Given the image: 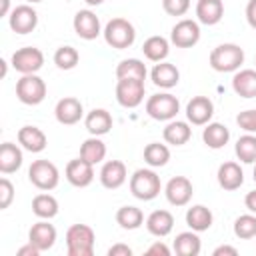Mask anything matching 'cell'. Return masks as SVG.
<instances>
[{"label":"cell","instance_id":"obj_1","mask_svg":"<svg viewBox=\"0 0 256 256\" xmlns=\"http://www.w3.org/2000/svg\"><path fill=\"white\" fill-rule=\"evenodd\" d=\"M210 66L216 72H236L244 64V50L238 44H218L210 52Z\"/></svg>","mask_w":256,"mask_h":256},{"label":"cell","instance_id":"obj_2","mask_svg":"<svg viewBox=\"0 0 256 256\" xmlns=\"http://www.w3.org/2000/svg\"><path fill=\"white\" fill-rule=\"evenodd\" d=\"M162 190V182L160 176L152 170V168H138L132 176H130V192L134 198L138 200H154Z\"/></svg>","mask_w":256,"mask_h":256},{"label":"cell","instance_id":"obj_3","mask_svg":"<svg viewBox=\"0 0 256 256\" xmlns=\"http://www.w3.org/2000/svg\"><path fill=\"white\" fill-rule=\"evenodd\" d=\"M96 234L88 224H72L66 230V250L68 256H92Z\"/></svg>","mask_w":256,"mask_h":256},{"label":"cell","instance_id":"obj_4","mask_svg":"<svg viewBox=\"0 0 256 256\" xmlns=\"http://www.w3.org/2000/svg\"><path fill=\"white\" fill-rule=\"evenodd\" d=\"M102 36L106 40L108 46L116 48V50H124V48H130L136 40V28L130 20L126 18H112L104 30H102Z\"/></svg>","mask_w":256,"mask_h":256},{"label":"cell","instance_id":"obj_5","mask_svg":"<svg viewBox=\"0 0 256 256\" xmlns=\"http://www.w3.org/2000/svg\"><path fill=\"white\" fill-rule=\"evenodd\" d=\"M180 112V102L174 94L170 92H160V94H152L146 100V114L152 120L158 122H170L176 118V114Z\"/></svg>","mask_w":256,"mask_h":256},{"label":"cell","instance_id":"obj_6","mask_svg":"<svg viewBox=\"0 0 256 256\" xmlns=\"http://www.w3.org/2000/svg\"><path fill=\"white\" fill-rule=\"evenodd\" d=\"M28 180L42 192H50L60 182V172L50 160H34L28 168Z\"/></svg>","mask_w":256,"mask_h":256},{"label":"cell","instance_id":"obj_7","mask_svg":"<svg viewBox=\"0 0 256 256\" xmlns=\"http://www.w3.org/2000/svg\"><path fill=\"white\" fill-rule=\"evenodd\" d=\"M16 98L26 106H36L46 98V82L38 74H22L16 80Z\"/></svg>","mask_w":256,"mask_h":256},{"label":"cell","instance_id":"obj_8","mask_svg":"<svg viewBox=\"0 0 256 256\" xmlns=\"http://www.w3.org/2000/svg\"><path fill=\"white\" fill-rule=\"evenodd\" d=\"M146 94L144 80L138 78H118L116 82V100L124 108H136L142 104Z\"/></svg>","mask_w":256,"mask_h":256},{"label":"cell","instance_id":"obj_9","mask_svg":"<svg viewBox=\"0 0 256 256\" xmlns=\"http://www.w3.org/2000/svg\"><path fill=\"white\" fill-rule=\"evenodd\" d=\"M200 40V24L192 18L178 20L170 30V42L176 48H192Z\"/></svg>","mask_w":256,"mask_h":256},{"label":"cell","instance_id":"obj_10","mask_svg":"<svg viewBox=\"0 0 256 256\" xmlns=\"http://www.w3.org/2000/svg\"><path fill=\"white\" fill-rule=\"evenodd\" d=\"M10 62H12V68L20 74H36L44 66V54L36 46H24L12 54Z\"/></svg>","mask_w":256,"mask_h":256},{"label":"cell","instance_id":"obj_11","mask_svg":"<svg viewBox=\"0 0 256 256\" xmlns=\"http://www.w3.org/2000/svg\"><path fill=\"white\" fill-rule=\"evenodd\" d=\"M8 24L16 34H28L38 26V12L30 4L14 6L8 14Z\"/></svg>","mask_w":256,"mask_h":256},{"label":"cell","instance_id":"obj_12","mask_svg":"<svg viewBox=\"0 0 256 256\" xmlns=\"http://www.w3.org/2000/svg\"><path fill=\"white\" fill-rule=\"evenodd\" d=\"M72 26H74V32L78 34V38H82V40H96L102 34L100 18L92 10H78L74 14Z\"/></svg>","mask_w":256,"mask_h":256},{"label":"cell","instance_id":"obj_13","mask_svg":"<svg viewBox=\"0 0 256 256\" xmlns=\"http://www.w3.org/2000/svg\"><path fill=\"white\" fill-rule=\"evenodd\" d=\"M64 176L66 180L76 186V188H86L92 184L94 180V164L86 162L84 158H74L66 164V170H64Z\"/></svg>","mask_w":256,"mask_h":256},{"label":"cell","instance_id":"obj_14","mask_svg":"<svg viewBox=\"0 0 256 256\" xmlns=\"http://www.w3.org/2000/svg\"><path fill=\"white\" fill-rule=\"evenodd\" d=\"M164 194H166V200L172 206H186L192 200L194 186L186 176H174V178L168 180V184L164 188Z\"/></svg>","mask_w":256,"mask_h":256},{"label":"cell","instance_id":"obj_15","mask_svg":"<svg viewBox=\"0 0 256 256\" xmlns=\"http://www.w3.org/2000/svg\"><path fill=\"white\" fill-rule=\"evenodd\" d=\"M54 116L60 124L64 126H72V124H78L84 116V106L78 98L74 96H64L56 102V108H54Z\"/></svg>","mask_w":256,"mask_h":256},{"label":"cell","instance_id":"obj_16","mask_svg":"<svg viewBox=\"0 0 256 256\" xmlns=\"http://www.w3.org/2000/svg\"><path fill=\"white\" fill-rule=\"evenodd\" d=\"M214 116V102L208 96H194L186 104V118L194 126H206Z\"/></svg>","mask_w":256,"mask_h":256},{"label":"cell","instance_id":"obj_17","mask_svg":"<svg viewBox=\"0 0 256 256\" xmlns=\"http://www.w3.org/2000/svg\"><path fill=\"white\" fill-rule=\"evenodd\" d=\"M98 178H100V184H102L104 188L116 190V188H120V186L126 182V178H128L126 164H124L122 160H108V162L102 164Z\"/></svg>","mask_w":256,"mask_h":256},{"label":"cell","instance_id":"obj_18","mask_svg":"<svg viewBox=\"0 0 256 256\" xmlns=\"http://www.w3.org/2000/svg\"><path fill=\"white\" fill-rule=\"evenodd\" d=\"M56 228L48 222V220H40L36 224H32V228L28 230V242L34 244L40 252L50 250L56 244Z\"/></svg>","mask_w":256,"mask_h":256},{"label":"cell","instance_id":"obj_19","mask_svg":"<svg viewBox=\"0 0 256 256\" xmlns=\"http://www.w3.org/2000/svg\"><path fill=\"white\" fill-rule=\"evenodd\" d=\"M150 78H152L154 86L164 88V90H170V88H174L180 82V70L172 62L162 60V62H156L154 64V68L150 72Z\"/></svg>","mask_w":256,"mask_h":256},{"label":"cell","instance_id":"obj_20","mask_svg":"<svg viewBox=\"0 0 256 256\" xmlns=\"http://www.w3.org/2000/svg\"><path fill=\"white\" fill-rule=\"evenodd\" d=\"M16 138H18V144L32 154H38L48 146V138H46L44 130H40L38 126H22L18 130Z\"/></svg>","mask_w":256,"mask_h":256},{"label":"cell","instance_id":"obj_21","mask_svg":"<svg viewBox=\"0 0 256 256\" xmlns=\"http://www.w3.org/2000/svg\"><path fill=\"white\" fill-rule=\"evenodd\" d=\"M216 178H218L220 188H224L228 192L238 190L244 184V172H242L238 162H224V164H220L218 172H216Z\"/></svg>","mask_w":256,"mask_h":256},{"label":"cell","instance_id":"obj_22","mask_svg":"<svg viewBox=\"0 0 256 256\" xmlns=\"http://www.w3.org/2000/svg\"><path fill=\"white\" fill-rule=\"evenodd\" d=\"M112 124H114L112 114L108 110H104V108H94L84 118V126L90 132V136H104V134H108Z\"/></svg>","mask_w":256,"mask_h":256},{"label":"cell","instance_id":"obj_23","mask_svg":"<svg viewBox=\"0 0 256 256\" xmlns=\"http://www.w3.org/2000/svg\"><path fill=\"white\" fill-rule=\"evenodd\" d=\"M224 16L222 0H198L196 2V20L204 26H214Z\"/></svg>","mask_w":256,"mask_h":256},{"label":"cell","instance_id":"obj_24","mask_svg":"<svg viewBox=\"0 0 256 256\" xmlns=\"http://www.w3.org/2000/svg\"><path fill=\"white\" fill-rule=\"evenodd\" d=\"M172 228H174V216L168 210H154L146 218V230L156 238L168 236Z\"/></svg>","mask_w":256,"mask_h":256},{"label":"cell","instance_id":"obj_25","mask_svg":"<svg viewBox=\"0 0 256 256\" xmlns=\"http://www.w3.org/2000/svg\"><path fill=\"white\" fill-rule=\"evenodd\" d=\"M232 90L240 98H256V70L242 68L232 76Z\"/></svg>","mask_w":256,"mask_h":256},{"label":"cell","instance_id":"obj_26","mask_svg":"<svg viewBox=\"0 0 256 256\" xmlns=\"http://www.w3.org/2000/svg\"><path fill=\"white\" fill-rule=\"evenodd\" d=\"M162 138H164L166 144L184 146V144L192 138L190 122H184V120H170V122L166 124V128L162 130Z\"/></svg>","mask_w":256,"mask_h":256},{"label":"cell","instance_id":"obj_27","mask_svg":"<svg viewBox=\"0 0 256 256\" xmlns=\"http://www.w3.org/2000/svg\"><path fill=\"white\" fill-rule=\"evenodd\" d=\"M22 150L18 144L12 142H4L0 146V172L2 174H12L22 166Z\"/></svg>","mask_w":256,"mask_h":256},{"label":"cell","instance_id":"obj_28","mask_svg":"<svg viewBox=\"0 0 256 256\" xmlns=\"http://www.w3.org/2000/svg\"><path fill=\"white\" fill-rule=\"evenodd\" d=\"M214 216L210 212V208H206L204 204H194L186 210V224L190 230L194 232H204L212 226Z\"/></svg>","mask_w":256,"mask_h":256},{"label":"cell","instance_id":"obj_29","mask_svg":"<svg viewBox=\"0 0 256 256\" xmlns=\"http://www.w3.org/2000/svg\"><path fill=\"white\" fill-rule=\"evenodd\" d=\"M202 140H204V144H206L208 148L220 150V148H224V146L228 144V140H230V130H228L224 124H220V122H208V124L204 126V132H202Z\"/></svg>","mask_w":256,"mask_h":256},{"label":"cell","instance_id":"obj_30","mask_svg":"<svg viewBox=\"0 0 256 256\" xmlns=\"http://www.w3.org/2000/svg\"><path fill=\"white\" fill-rule=\"evenodd\" d=\"M202 250V242L198 238V232L188 230V232H180L174 238V252L178 256H198Z\"/></svg>","mask_w":256,"mask_h":256},{"label":"cell","instance_id":"obj_31","mask_svg":"<svg viewBox=\"0 0 256 256\" xmlns=\"http://www.w3.org/2000/svg\"><path fill=\"white\" fill-rule=\"evenodd\" d=\"M142 52H144V56L150 62H162V60H166V56L170 52V42L164 36L154 34V36H150V38L144 40Z\"/></svg>","mask_w":256,"mask_h":256},{"label":"cell","instance_id":"obj_32","mask_svg":"<svg viewBox=\"0 0 256 256\" xmlns=\"http://www.w3.org/2000/svg\"><path fill=\"white\" fill-rule=\"evenodd\" d=\"M32 212L40 220H50V218H54L58 214V200L48 192L36 194L32 198Z\"/></svg>","mask_w":256,"mask_h":256},{"label":"cell","instance_id":"obj_33","mask_svg":"<svg viewBox=\"0 0 256 256\" xmlns=\"http://www.w3.org/2000/svg\"><path fill=\"white\" fill-rule=\"evenodd\" d=\"M80 158H84L90 164H100L106 158V144L100 140V136H90L80 146Z\"/></svg>","mask_w":256,"mask_h":256},{"label":"cell","instance_id":"obj_34","mask_svg":"<svg viewBox=\"0 0 256 256\" xmlns=\"http://www.w3.org/2000/svg\"><path fill=\"white\" fill-rule=\"evenodd\" d=\"M116 224L124 230H136L144 224V212L138 206H120L116 210Z\"/></svg>","mask_w":256,"mask_h":256},{"label":"cell","instance_id":"obj_35","mask_svg":"<svg viewBox=\"0 0 256 256\" xmlns=\"http://www.w3.org/2000/svg\"><path fill=\"white\" fill-rule=\"evenodd\" d=\"M144 160L150 168H162L170 160V148L160 142H150L144 148Z\"/></svg>","mask_w":256,"mask_h":256},{"label":"cell","instance_id":"obj_36","mask_svg":"<svg viewBox=\"0 0 256 256\" xmlns=\"http://www.w3.org/2000/svg\"><path fill=\"white\" fill-rule=\"evenodd\" d=\"M148 70L146 64L138 58H126L116 66V78H138V80H146Z\"/></svg>","mask_w":256,"mask_h":256},{"label":"cell","instance_id":"obj_37","mask_svg":"<svg viewBox=\"0 0 256 256\" xmlns=\"http://www.w3.org/2000/svg\"><path fill=\"white\" fill-rule=\"evenodd\" d=\"M234 152L238 156L240 162L244 164H254L256 162V136L254 134H244L236 140V146H234Z\"/></svg>","mask_w":256,"mask_h":256},{"label":"cell","instance_id":"obj_38","mask_svg":"<svg viewBox=\"0 0 256 256\" xmlns=\"http://www.w3.org/2000/svg\"><path fill=\"white\" fill-rule=\"evenodd\" d=\"M234 236L240 240L256 238V214H242L234 220Z\"/></svg>","mask_w":256,"mask_h":256},{"label":"cell","instance_id":"obj_39","mask_svg":"<svg viewBox=\"0 0 256 256\" xmlns=\"http://www.w3.org/2000/svg\"><path fill=\"white\" fill-rule=\"evenodd\" d=\"M80 60V54L74 46H60L56 52H54V64L60 68V70H72L76 68Z\"/></svg>","mask_w":256,"mask_h":256},{"label":"cell","instance_id":"obj_40","mask_svg":"<svg viewBox=\"0 0 256 256\" xmlns=\"http://www.w3.org/2000/svg\"><path fill=\"white\" fill-rule=\"evenodd\" d=\"M236 124L248 132V134H256V108H250V110H242L238 116H236Z\"/></svg>","mask_w":256,"mask_h":256},{"label":"cell","instance_id":"obj_41","mask_svg":"<svg viewBox=\"0 0 256 256\" xmlns=\"http://www.w3.org/2000/svg\"><path fill=\"white\" fill-rule=\"evenodd\" d=\"M162 8L170 16H184L190 10V0H162Z\"/></svg>","mask_w":256,"mask_h":256},{"label":"cell","instance_id":"obj_42","mask_svg":"<svg viewBox=\"0 0 256 256\" xmlns=\"http://www.w3.org/2000/svg\"><path fill=\"white\" fill-rule=\"evenodd\" d=\"M14 200V184L8 178H0V210H6Z\"/></svg>","mask_w":256,"mask_h":256},{"label":"cell","instance_id":"obj_43","mask_svg":"<svg viewBox=\"0 0 256 256\" xmlns=\"http://www.w3.org/2000/svg\"><path fill=\"white\" fill-rule=\"evenodd\" d=\"M146 254H148V256H170V248H168L164 242L158 240V242H154V244L146 250Z\"/></svg>","mask_w":256,"mask_h":256},{"label":"cell","instance_id":"obj_44","mask_svg":"<svg viewBox=\"0 0 256 256\" xmlns=\"http://www.w3.org/2000/svg\"><path fill=\"white\" fill-rule=\"evenodd\" d=\"M132 248L128 244H114L108 248V256H130Z\"/></svg>","mask_w":256,"mask_h":256},{"label":"cell","instance_id":"obj_45","mask_svg":"<svg viewBox=\"0 0 256 256\" xmlns=\"http://www.w3.org/2000/svg\"><path fill=\"white\" fill-rule=\"evenodd\" d=\"M246 22L256 30V0H248L246 4Z\"/></svg>","mask_w":256,"mask_h":256},{"label":"cell","instance_id":"obj_46","mask_svg":"<svg viewBox=\"0 0 256 256\" xmlns=\"http://www.w3.org/2000/svg\"><path fill=\"white\" fill-rule=\"evenodd\" d=\"M212 256H238V250L234 246H228V244H222L218 248H214Z\"/></svg>","mask_w":256,"mask_h":256},{"label":"cell","instance_id":"obj_47","mask_svg":"<svg viewBox=\"0 0 256 256\" xmlns=\"http://www.w3.org/2000/svg\"><path fill=\"white\" fill-rule=\"evenodd\" d=\"M244 206L248 208V212L256 214V190H250V192L244 196Z\"/></svg>","mask_w":256,"mask_h":256},{"label":"cell","instance_id":"obj_48","mask_svg":"<svg viewBox=\"0 0 256 256\" xmlns=\"http://www.w3.org/2000/svg\"><path fill=\"white\" fill-rule=\"evenodd\" d=\"M16 254H18V256H38V254H40V250H38L34 244H30V242H28L26 246H20Z\"/></svg>","mask_w":256,"mask_h":256},{"label":"cell","instance_id":"obj_49","mask_svg":"<svg viewBox=\"0 0 256 256\" xmlns=\"http://www.w3.org/2000/svg\"><path fill=\"white\" fill-rule=\"evenodd\" d=\"M0 16H8L12 10H10V0H0Z\"/></svg>","mask_w":256,"mask_h":256},{"label":"cell","instance_id":"obj_50","mask_svg":"<svg viewBox=\"0 0 256 256\" xmlns=\"http://www.w3.org/2000/svg\"><path fill=\"white\" fill-rule=\"evenodd\" d=\"M84 2H86L88 6H100V4L104 2V0H84Z\"/></svg>","mask_w":256,"mask_h":256},{"label":"cell","instance_id":"obj_51","mask_svg":"<svg viewBox=\"0 0 256 256\" xmlns=\"http://www.w3.org/2000/svg\"><path fill=\"white\" fill-rule=\"evenodd\" d=\"M26 4H38V2H42V0H24Z\"/></svg>","mask_w":256,"mask_h":256},{"label":"cell","instance_id":"obj_52","mask_svg":"<svg viewBox=\"0 0 256 256\" xmlns=\"http://www.w3.org/2000/svg\"><path fill=\"white\" fill-rule=\"evenodd\" d=\"M252 178H254V182H256V162H254V172H252Z\"/></svg>","mask_w":256,"mask_h":256}]
</instances>
